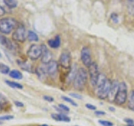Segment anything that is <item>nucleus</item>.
I'll use <instances>...</instances> for the list:
<instances>
[{
  "label": "nucleus",
  "instance_id": "obj_1",
  "mask_svg": "<svg viewBox=\"0 0 134 126\" xmlns=\"http://www.w3.org/2000/svg\"><path fill=\"white\" fill-rule=\"evenodd\" d=\"M111 87V82L104 74H100L97 83L96 85V94L100 99H106L108 98Z\"/></svg>",
  "mask_w": 134,
  "mask_h": 126
},
{
  "label": "nucleus",
  "instance_id": "obj_2",
  "mask_svg": "<svg viewBox=\"0 0 134 126\" xmlns=\"http://www.w3.org/2000/svg\"><path fill=\"white\" fill-rule=\"evenodd\" d=\"M87 81H88V71H86L83 67H80L73 81L74 88L78 91L83 90L86 85Z\"/></svg>",
  "mask_w": 134,
  "mask_h": 126
},
{
  "label": "nucleus",
  "instance_id": "obj_3",
  "mask_svg": "<svg viewBox=\"0 0 134 126\" xmlns=\"http://www.w3.org/2000/svg\"><path fill=\"white\" fill-rule=\"evenodd\" d=\"M19 25L15 19L13 18H3L0 19V32L4 35H8L13 29H15Z\"/></svg>",
  "mask_w": 134,
  "mask_h": 126
},
{
  "label": "nucleus",
  "instance_id": "obj_4",
  "mask_svg": "<svg viewBox=\"0 0 134 126\" xmlns=\"http://www.w3.org/2000/svg\"><path fill=\"white\" fill-rule=\"evenodd\" d=\"M127 100V86L126 82H122L119 84L118 90L114 98V102L117 105H122Z\"/></svg>",
  "mask_w": 134,
  "mask_h": 126
},
{
  "label": "nucleus",
  "instance_id": "obj_5",
  "mask_svg": "<svg viewBox=\"0 0 134 126\" xmlns=\"http://www.w3.org/2000/svg\"><path fill=\"white\" fill-rule=\"evenodd\" d=\"M88 74H89L90 77V82L92 87H96V83H97L98 78L100 77V71H99V67L96 62H93L91 64V66L88 67Z\"/></svg>",
  "mask_w": 134,
  "mask_h": 126
},
{
  "label": "nucleus",
  "instance_id": "obj_6",
  "mask_svg": "<svg viewBox=\"0 0 134 126\" xmlns=\"http://www.w3.org/2000/svg\"><path fill=\"white\" fill-rule=\"evenodd\" d=\"M43 53V45H32L27 50V56L32 61H36L41 57Z\"/></svg>",
  "mask_w": 134,
  "mask_h": 126
},
{
  "label": "nucleus",
  "instance_id": "obj_7",
  "mask_svg": "<svg viewBox=\"0 0 134 126\" xmlns=\"http://www.w3.org/2000/svg\"><path fill=\"white\" fill-rule=\"evenodd\" d=\"M26 35H27V32H26V29H25L24 26L23 24H19V25L14 29L12 37H13V39H14V40H15V41L24 42V41H25V40H26Z\"/></svg>",
  "mask_w": 134,
  "mask_h": 126
},
{
  "label": "nucleus",
  "instance_id": "obj_8",
  "mask_svg": "<svg viewBox=\"0 0 134 126\" xmlns=\"http://www.w3.org/2000/svg\"><path fill=\"white\" fill-rule=\"evenodd\" d=\"M81 61L83 62V64L85 65L86 67H89L91 64L92 63L91 61V50L89 47H83L81 52Z\"/></svg>",
  "mask_w": 134,
  "mask_h": 126
},
{
  "label": "nucleus",
  "instance_id": "obj_9",
  "mask_svg": "<svg viewBox=\"0 0 134 126\" xmlns=\"http://www.w3.org/2000/svg\"><path fill=\"white\" fill-rule=\"evenodd\" d=\"M71 62V56L70 53L67 50L63 51L60 56V64L64 68H70Z\"/></svg>",
  "mask_w": 134,
  "mask_h": 126
},
{
  "label": "nucleus",
  "instance_id": "obj_10",
  "mask_svg": "<svg viewBox=\"0 0 134 126\" xmlns=\"http://www.w3.org/2000/svg\"><path fill=\"white\" fill-rule=\"evenodd\" d=\"M47 73L52 78H55L58 74V63L55 61H51L46 66Z\"/></svg>",
  "mask_w": 134,
  "mask_h": 126
},
{
  "label": "nucleus",
  "instance_id": "obj_11",
  "mask_svg": "<svg viewBox=\"0 0 134 126\" xmlns=\"http://www.w3.org/2000/svg\"><path fill=\"white\" fill-rule=\"evenodd\" d=\"M119 82L114 80V81L111 82V89H110V92H109V95H108V100L109 101H114V98L116 95V92L117 90H118V87H119Z\"/></svg>",
  "mask_w": 134,
  "mask_h": 126
},
{
  "label": "nucleus",
  "instance_id": "obj_12",
  "mask_svg": "<svg viewBox=\"0 0 134 126\" xmlns=\"http://www.w3.org/2000/svg\"><path fill=\"white\" fill-rule=\"evenodd\" d=\"M43 45V53H42V56H41V61L42 63H44V64L47 65L49 62L52 61V54L47 48H46V46L44 45Z\"/></svg>",
  "mask_w": 134,
  "mask_h": 126
},
{
  "label": "nucleus",
  "instance_id": "obj_13",
  "mask_svg": "<svg viewBox=\"0 0 134 126\" xmlns=\"http://www.w3.org/2000/svg\"><path fill=\"white\" fill-rule=\"evenodd\" d=\"M0 44H1L3 47L7 48L9 50H12V51H14L15 50V46L13 44V42L10 40H8V38H6L5 36H3V35H0Z\"/></svg>",
  "mask_w": 134,
  "mask_h": 126
},
{
  "label": "nucleus",
  "instance_id": "obj_14",
  "mask_svg": "<svg viewBox=\"0 0 134 126\" xmlns=\"http://www.w3.org/2000/svg\"><path fill=\"white\" fill-rule=\"evenodd\" d=\"M48 45L50 48H53V49H56L59 48L60 45V35H56L55 37L52 38L48 40Z\"/></svg>",
  "mask_w": 134,
  "mask_h": 126
},
{
  "label": "nucleus",
  "instance_id": "obj_15",
  "mask_svg": "<svg viewBox=\"0 0 134 126\" xmlns=\"http://www.w3.org/2000/svg\"><path fill=\"white\" fill-rule=\"evenodd\" d=\"M77 71H78V69L76 68V65L72 66V67H71L70 70L68 77H67V78H66L67 83H70L71 82L74 81V79L75 77V75H76V73H77Z\"/></svg>",
  "mask_w": 134,
  "mask_h": 126
},
{
  "label": "nucleus",
  "instance_id": "obj_16",
  "mask_svg": "<svg viewBox=\"0 0 134 126\" xmlns=\"http://www.w3.org/2000/svg\"><path fill=\"white\" fill-rule=\"evenodd\" d=\"M51 118L56 121H61V122H70V119L69 117L63 114V113H52Z\"/></svg>",
  "mask_w": 134,
  "mask_h": 126
},
{
  "label": "nucleus",
  "instance_id": "obj_17",
  "mask_svg": "<svg viewBox=\"0 0 134 126\" xmlns=\"http://www.w3.org/2000/svg\"><path fill=\"white\" fill-rule=\"evenodd\" d=\"M36 74L38 76V77H39L40 80L45 79L46 77H47V75H48L46 68H44V67H42V66L38 67V68L36 69Z\"/></svg>",
  "mask_w": 134,
  "mask_h": 126
},
{
  "label": "nucleus",
  "instance_id": "obj_18",
  "mask_svg": "<svg viewBox=\"0 0 134 126\" xmlns=\"http://www.w3.org/2000/svg\"><path fill=\"white\" fill-rule=\"evenodd\" d=\"M17 63L18 65L20 66L21 69H23L24 71H31V66L27 63L26 61H19L18 60L17 61Z\"/></svg>",
  "mask_w": 134,
  "mask_h": 126
},
{
  "label": "nucleus",
  "instance_id": "obj_19",
  "mask_svg": "<svg viewBox=\"0 0 134 126\" xmlns=\"http://www.w3.org/2000/svg\"><path fill=\"white\" fill-rule=\"evenodd\" d=\"M9 76L10 77L14 78V79H17V80H21L23 78V75L18 70H12L9 72Z\"/></svg>",
  "mask_w": 134,
  "mask_h": 126
},
{
  "label": "nucleus",
  "instance_id": "obj_20",
  "mask_svg": "<svg viewBox=\"0 0 134 126\" xmlns=\"http://www.w3.org/2000/svg\"><path fill=\"white\" fill-rule=\"evenodd\" d=\"M128 108L134 111V90H132L130 92L128 99Z\"/></svg>",
  "mask_w": 134,
  "mask_h": 126
},
{
  "label": "nucleus",
  "instance_id": "obj_21",
  "mask_svg": "<svg viewBox=\"0 0 134 126\" xmlns=\"http://www.w3.org/2000/svg\"><path fill=\"white\" fill-rule=\"evenodd\" d=\"M5 83L8 84V85L10 87L17 88V89H23V86L21 85V84L18 83V82H12V81H8V80H6V81H5Z\"/></svg>",
  "mask_w": 134,
  "mask_h": 126
},
{
  "label": "nucleus",
  "instance_id": "obj_22",
  "mask_svg": "<svg viewBox=\"0 0 134 126\" xmlns=\"http://www.w3.org/2000/svg\"><path fill=\"white\" fill-rule=\"evenodd\" d=\"M0 72L3 74H9L10 72L9 66L3 64V63H0Z\"/></svg>",
  "mask_w": 134,
  "mask_h": 126
},
{
  "label": "nucleus",
  "instance_id": "obj_23",
  "mask_svg": "<svg viewBox=\"0 0 134 126\" xmlns=\"http://www.w3.org/2000/svg\"><path fill=\"white\" fill-rule=\"evenodd\" d=\"M3 3H5V5L11 8H16L18 5V3H17L16 0H3Z\"/></svg>",
  "mask_w": 134,
  "mask_h": 126
},
{
  "label": "nucleus",
  "instance_id": "obj_24",
  "mask_svg": "<svg viewBox=\"0 0 134 126\" xmlns=\"http://www.w3.org/2000/svg\"><path fill=\"white\" fill-rule=\"evenodd\" d=\"M28 39L30 41H38L39 40V37L34 31L29 30L28 31Z\"/></svg>",
  "mask_w": 134,
  "mask_h": 126
},
{
  "label": "nucleus",
  "instance_id": "obj_25",
  "mask_svg": "<svg viewBox=\"0 0 134 126\" xmlns=\"http://www.w3.org/2000/svg\"><path fill=\"white\" fill-rule=\"evenodd\" d=\"M62 99L63 100H65V102H67V103H70V104H72L73 106H75L76 107L77 106V103L75 102V101L73 100V99H71V98H69L68 97H65V96H62Z\"/></svg>",
  "mask_w": 134,
  "mask_h": 126
},
{
  "label": "nucleus",
  "instance_id": "obj_26",
  "mask_svg": "<svg viewBox=\"0 0 134 126\" xmlns=\"http://www.w3.org/2000/svg\"><path fill=\"white\" fill-rule=\"evenodd\" d=\"M99 124H100L102 126H113V123L110 121H107V120H99Z\"/></svg>",
  "mask_w": 134,
  "mask_h": 126
},
{
  "label": "nucleus",
  "instance_id": "obj_27",
  "mask_svg": "<svg viewBox=\"0 0 134 126\" xmlns=\"http://www.w3.org/2000/svg\"><path fill=\"white\" fill-rule=\"evenodd\" d=\"M14 119L13 115H4V116H0V120H10Z\"/></svg>",
  "mask_w": 134,
  "mask_h": 126
},
{
  "label": "nucleus",
  "instance_id": "obj_28",
  "mask_svg": "<svg viewBox=\"0 0 134 126\" xmlns=\"http://www.w3.org/2000/svg\"><path fill=\"white\" fill-rule=\"evenodd\" d=\"M59 108L60 109V110H63V111H65V112H69L70 111V108L65 106L64 104H59Z\"/></svg>",
  "mask_w": 134,
  "mask_h": 126
},
{
  "label": "nucleus",
  "instance_id": "obj_29",
  "mask_svg": "<svg viewBox=\"0 0 134 126\" xmlns=\"http://www.w3.org/2000/svg\"><path fill=\"white\" fill-rule=\"evenodd\" d=\"M111 19L114 21L115 23H117V21H118V16H117L116 14H112L111 16Z\"/></svg>",
  "mask_w": 134,
  "mask_h": 126
},
{
  "label": "nucleus",
  "instance_id": "obj_30",
  "mask_svg": "<svg viewBox=\"0 0 134 126\" xmlns=\"http://www.w3.org/2000/svg\"><path fill=\"white\" fill-rule=\"evenodd\" d=\"M86 107L87 108H89V109H91V110H96V107L94 106L93 104H90V103H86Z\"/></svg>",
  "mask_w": 134,
  "mask_h": 126
},
{
  "label": "nucleus",
  "instance_id": "obj_31",
  "mask_svg": "<svg viewBox=\"0 0 134 126\" xmlns=\"http://www.w3.org/2000/svg\"><path fill=\"white\" fill-rule=\"evenodd\" d=\"M44 99L48 101V102H54V98H52V97H49V96H44Z\"/></svg>",
  "mask_w": 134,
  "mask_h": 126
},
{
  "label": "nucleus",
  "instance_id": "obj_32",
  "mask_svg": "<svg viewBox=\"0 0 134 126\" xmlns=\"http://www.w3.org/2000/svg\"><path fill=\"white\" fill-rule=\"evenodd\" d=\"M70 96L73 97V98H77V99H81L82 98V96L80 95V94H77V93H70Z\"/></svg>",
  "mask_w": 134,
  "mask_h": 126
},
{
  "label": "nucleus",
  "instance_id": "obj_33",
  "mask_svg": "<svg viewBox=\"0 0 134 126\" xmlns=\"http://www.w3.org/2000/svg\"><path fill=\"white\" fill-rule=\"evenodd\" d=\"M5 14V10H4V8L3 7L0 6V17L3 16Z\"/></svg>",
  "mask_w": 134,
  "mask_h": 126
},
{
  "label": "nucleus",
  "instance_id": "obj_34",
  "mask_svg": "<svg viewBox=\"0 0 134 126\" xmlns=\"http://www.w3.org/2000/svg\"><path fill=\"white\" fill-rule=\"evenodd\" d=\"M95 113L96 115H105L106 114V113L103 112V111H96Z\"/></svg>",
  "mask_w": 134,
  "mask_h": 126
},
{
  "label": "nucleus",
  "instance_id": "obj_35",
  "mask_svg": "<svg viewBox=\"0 0 134 126\" xmlns=\"http://www.w3.org/2000/svg\"><path fill=\"white\" fill-rule=\"evenodd\" d=\"M125 122H126V123H127L128 124H133V120L130 119H126Z\"/></svg>",
  "mask_w": 134,
  "mask_h": 126
},
{
  "label": "nucleus",
  "instance_id": "obj_36",
  "mask_svg": "<svg viewBox=\"0 0 134 126\" xmlns=\"http://www.w3.org/2000/svg\"><path fill=\"white\" fill-rule=\"evenodd\" d=\"M15 104H16V106H18V107H24V103H20V102H18V101H16Z\"/></svg>",
  "mask_w": 134,
  "mask_h": 126
},
{
  "label": "nucleus",
  "instance_id": "obj_37",
  "mask_svg": "<svg viewBox=\"0 0 134 126\" xmlns=\"http://www.w3.org/2000/svg\"><path fill=\"white\" fill-rule=\"evenodd\" d=\"M39 126H49L48 124H41V125H39Z\"/></svg>",
  "mask_w": 134,
  "mask_h": 126
},
{
  "label": "nucleus",
  "instance_id": "obj_38",
  "mask_svg": "<svg viewBox=\"0 0 134 126\" xmlns=\"http://www.w3.org/2000/svg\"><path fill=\"white\" fill-rule=\"evenodd\" d=\"M128 1H130V2H132V3H134V0H128Z\"/></svg>",
  "mask_w": 134,
  "mask_h": 126
},
{
  "label": "nucleus",
  "instance_id": "obj_39",
  "mask_svg": "<svg viewBox=\"0 0 134 126\" xmlns=\"http://www.w3.org/2000/svg\"><path fill=\"white\" fill-rule=\"evenodd\" d=\"M0 110H2V105L0 104Z\"/></svg>",
  "mask_w": 134,
  "mask_h": 126
},
{
  "label": "nucleus",
  "instance_id": "obj_40",
  "mask_svg": "<svg viewBox=\"0 0 134 126\" xmlns=\"http://www.w3.org/2000/svg\"><path fill=\"white\" fill-rule=\"evenodd\" d=\"M127 126H134V124H128Z\"/></svg>",
  "mask_w": 134,
  "mask_h": 126
},
{
  "label": "nucleus",
  "instance_id": "obj_41",
  "mask_svg": "<svg viewBox=\"0 0 134 126\" xmlns=\"http://www.w3.org/2000/svg\"><path fill=\"white\" fill-rule=\"evenodd\" d=\"M1 56H1V54H0V58H1Z\"/></svg>",
  "mask_w": 134,
  "mask_h": 126
}]
</instances>
